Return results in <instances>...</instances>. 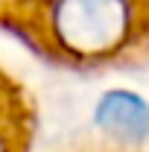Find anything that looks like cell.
I'll use <instances>...</instances> for the list:
<instances>
[{"mask_svg":"<svg viewBox=\"0 0 149 152\" xmlns=\"http://www.w3.org/2000/svg\"><path fill=\"white\" fill-rule=\"evenodd\" d=\"M0 152H6V149H3V143H0Z\"/></svg>","mask_w":149,"mask_h":152,"instance_id":"2","label":"cell"},{"mask_svg":"<svg viewBox=\"0 0 149 152\" xmlns=\"http://www.w3.org/2000/svg\"><path fill=\"white\" fill-rule=\"evenodd\" d=\"M99 123L105 132L123 140H140L149 132V108L129 94H111L99 105Z\"/></svg>","mask_w":149,"mask_h":152,"instance_id":"1","label":"cell"}]
</instances>
